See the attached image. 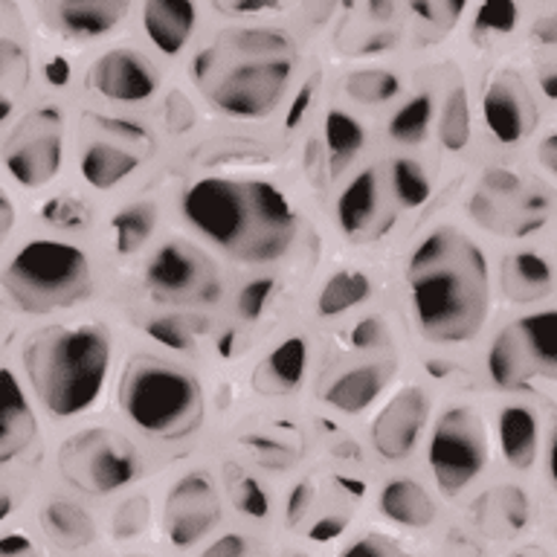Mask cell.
Instances as JSON below:
<instances>
[{
	"label": "cell",
	"instance_id": "cell-15",
	"mask_svg": "<svg viewBox=\"0 0 557 557\" xmlns=\"http://www.w3.org/2000/svg\"><path fill=\"white\" fill-rule=\"evenodd\" d=\"M482 113L491 134L505 146L520 143L534 125V104L529 102V96L522 94L520 85L511 78H496L485 90L482 99Z\"/></svg>",
	"mask_w": 557,
	"mask_h": 557
},
{
	"label": "cell",
	"instance_id": "cell-17",
	"mask_svg": "<svg viewBox=\"0 0 557 557\" xmlns=\"http://www.w3.org/2000/svg\"><path fill=\"white\" fill-rule=\"evenodd\" d=\"M195 24H198L195 0H146L143 3V29L148 41L165 55H177L189 44Z\"/></svg>",
	"mask_w": 557,
	"mask_h": 557
},
{
	"label": "cell",
	"instance_id": "cell-58",
	"mask_svg": "<svg viewBox=\"0 0 557 557\" xmlns=\"http://www.w3.org/2000/svg\"><path fill=\"white\" fill-rule=\"evenodd\" d=\"M0 215H3V224H0V230H3V233H9V230H12V221H15V209H12V200H9V195H3V198H0Z\"/></svg>",
	"mask_w": 557,
	"mask_h": 557
},
{
	"label": "cell",
	"instance_id": "cell-40",
	"mask_svg": "<svg viewBox=\"0 0 557 557\" xmlns=\"http://www.w3.org/2000/svg\"><path fill=\"white\" fill-rule=\"evenodd\" d=\"M276 294V282L270 276L264 278H252V282H247V285L238 290V299H235V311H238V317L247 322L259 320L261 313H264V308H268L270 296Z\"/></svg>",
	"mask_w": 557,
	"mask_h": 557
},
{
	"label": "cell",
	"instance_id": "cell-60",
	"mask_svg": "<svg viewBox=\"0 0 557 557\" xmlns=\"http://www.w3.org/2000/svg\"><path fill=\"white\" fill-rule=\"evenodd\" d=\"M540 87L548 99H557V70L555 73H540Z\"/></svg>",
	"mask_w": 557,
	"mask_h": 557
},
{
	"label": "cell",
	"instance_id": "cell-21",
	"mask_svg": "<svg viewBox=\"0 0 557 557\" xmlns=\"http://www.w3.org/2000/svg\"><path fill=\"white\" fill-rule=\"evenodd\" d=\"M473 517L487 537H513L529 522V496L517 485H499L473 505Z\"/></svg>",
	"mask_w": 557,
	"mask_h": 557
},
{
	"label": "cell",
	"instance_id": "cell-34",
	"mask_svg": "<svg viewBox=\"0 0 557 557\" xmlns=\"http://www.w3.org/2000/svg\"><path fill=\"white\" fill-rule=\"evenodd\" d=\"M438 137L447 151H461L470 143V102L465 87H453L442 108Z\"/></svg>",
	"mask_w": 557,
	"mask_h": 557
},
{
	"label": "cell",
	"instance_id": "cell-48",
	"mask_svg": "<svg viewBox=\"0 0 557 557\" xmlns=\"http://www.w3.org/2000/svg\"><path fill=\"white\" fill-rule=\"evenodd\" d=\"M200 557H247V540L242 534H224L215 543H209V548H203Z\"/></svg>",
	"mask_w": 557,
	"mask_h": 557
},
{
	"label": "cell",
	"instance_id": "cell-59",
	"mask_svg": "<svg viewBox=\"0 0 557 557\" xmlns=\"http://www.w3.org/2000/svg\"><path fill=\"white\" fill-rule=\"evenodd\" d=\"M386 47H395V35L392 33H383L377 35V38H372V41L366 44V52H381L386 50Z\"/></svg>",
	"mask_w": 557,
	"mask_h": 557
},
{
	"label": "cell",
	"instance_id": "cell-38",
	"mask_svg": "<svg viewBox=\"0 0 557 557\" xmlns=\"http://www.w3.org/2000/svg\"><path fill=\"white\" fill-rule=\"evenodd\" d=\"M230 494H233L235 508L247 517H256V520H264L270 511V499L264 494V487L256 482L252 476H235L233 485H230Z\"/></svg>",
	"mask_w": 557,
	"mask_h": 557
},
{
	"label": "cell",
	"instance_id": "cell-30",
	"mask_svg": "<svg viewBox=\"0 0 557 557\" xmlns=\"http://www.w3.org/2000/svg\"><path fill=\"white\" fill-rule=\"evenodd\" d=\"M157 224V209L151 203H131V207L120 209L111 221L113 244L122 256H134L146 247Z\"/></svg>",
	"mask_w": 557,
	"mask_h": 557
},
{
	"label": "cell",
	"instance_id": "cell-18",
	"mask_svg": "<svg viewBox=\"0 0 557 557\" xmlns=\"http://www.w3.org/2000/svg\"><path fill=\"white\" fill-rule=\"evenodd\" d=\"M35 412L12 369H3V400H0V461L7 465L24 453L35 438Z\"/></svg>",
	"mask_w": 557,
	"mask_h": 557
},
{
	"label": "cell",
	"instance_id": "cell-24",
	"mask_svg": "<svg viewBox=\"0 0 557 557\" xmlns=\"http://www.w3.org/2000/svg\"><path fill=\"white\" fill-rule=\"evenodd\" d=\"M139 154L120 143H90L82 154V177L94 189H111L139 169Z\"/></svg>",
	"mask_w": 557,
	"mask_h": 557
},
{
	"label": "cell",
	"instance_id": "cell-32",
	"mask_svg": "<svg viewBox=\"0 0 557 557\" xmlns=\"http://www.w3.org/2000/svg\"><path fill=\"white\" fill-rule=\"evenodd\" d=\"M343 90H346L348 99L360 104H383L400 94V78L381 67L355 70L343 82Z\"/></svg>",
	"mask_w": 557,
	"mask_h": 557
},
{
	"label": "cell",
	"instance_id": "cell-10",
	"mask_svg": "<svg viewBox=\"0 0 557 557\" xmlns=\"http://www.w3.org/2000/svg\"><path fill=\"white\" fill-rule=\"evenodd\" d=\"M148 290L172 305H212L221 296V278L203 250L186 242L157 247L146 264Z\"/></svg>",
	"mask_w": 557,
	"mask_h": 557
},
{
	"label": "cell",
	"instance_id": "cell-27",
	"mask_svg": "<svg viewBox=\"0 0 557 557\" xmlns=\"http://www.w3.org/2000/svg\"><path fill=\"white\" fill-rule=\"evenodd\" d=\"M505 287L517 299L543 296L552 287V268H548V261L534 250L513 252L511 259L505 261Z\"/></svg>",
	"mask_w": 557,
	"mask_h": 557
},
{
	"label": "cell",
	"instance_id": "cell-54",
	"mask_svg": "<svg viewBox=\"0 0 557 557\" xmlns=\"http://www.w3.org/2000/svg\"><path fill=\"white\" fill-rule=\"evenodd\" d=\"M447 557H482V552L473 540L456 534V537L447 540Z\"/></svg>",
	"mask_w": 557,
	"mask_h": 557
},
{
	"label": "cell",
	"instance_id": "cell-6",
	"mask_svg": "<svg viewBox=\"0 0 557 557\" xmlns=\"http://www.w3.org/2000/svg\"><path fill=\"white\" fill-rule=\"evenodd\" d=\"M238 55L244 59L238 64H221L215 47H207L191 61V76L221 113L238 120H261L276 111L278 99L285 96L294 76V59H261L244 52Z\"/></svg>",
	"mask_w": 557,
	"mask_h": 557
},
{
	"label": "cell",
	"instance_id": "cell-2",
	"mask_svg": "<svg viewBox=\"0 0 557 557\" xmlns=\"http://www.w3.org/2000/svg\"><path fill=\"white\" fill-rule=\"evenodd\" d=\"M181 207L191 230L247 264L282 259L299 230L285 191L264 181L203 177L186 189Z\"/></svg>",
	"mask_w": 557,
	"mask_h": 557
},
{
	"label": "cell",
	"instance_id": "cell-22",
	"mask_svg": "<svg viewBox=\"0 0 557 557\" xmlns=\"http://www.w3.org/2000/svg\"><path fill=\"white\" fill-rule=\"evenodd\" d=\"M499 447L511 468L525 470L534 465L540 450V426L537 416L529 407L511 404L499 412Z\"/></svg>",
	"mask_w": 557,
	"mask_h": 557
},
{
	"label": "cell",
	"instance_id": "cell-37",
	"mask_svg": "<svg viewBox=\"0 0 557 557\" xmlns=\"http://www.w3.org/2000/svg\"><path fill=\"white\" fill-rule=\"evenodd\" d=\"M146 334L154 343L165 348H174V351H191L198 337H195V325L183 317H157L146 325Z\"/></svg>",
	"mask_w": 557,
	"mask_h": 557
},
{
	"label": "cell",
	"instance_id": "cell-51",
	"mask_svg": "<svg viewBox=\"0 0 557 557\" xmlns=\"http://www.w3.org/2000/svg\"><path fill=\"white\" fill-rule=\"evenodd\" d=\"M0 557H38V552H35L33 540L26 534L12 531V534H3V540H0Z\"/></svg>",
	"mask_w": 557,
	"mask_h": 557
},
{
	"label": "cell",
	"instance_id": "cell-12",
	"mask_svg": "<svg viewBox=\"0 0 557 557\" xmlns=\"http://www.w3.org/2000/svg\"><path fill=\"white\" fill-rule=\"evenodd\" d=\"M218 517H221V505H218L215 485L212 476L200 470L177 479L165 496V534L177 548H189L207 537L215 529Z\"/></svg>",
	"mask_w": 557,
	"mask_h": 557
},
{
	"label": "cell",
	"instance_id": "cell-7",
	"mask_svg": "<svg viewBox=\"0 0 557 557\" xmlns=\"http://www.w3.org/2000/svg\"><path fill=\"white\" fill-rule=\"evenodd\" d=\"M487 374L499 389H525L534 377L557 381V311H534L505 325L487 351Z\"/></svg>",
	"mask_w": 557,
	"mask_h": 557
},
{
	"label": "cell",
	"instance_id": "cell-53",
	"mask_svg": "<svg viewBox=\"0 0 557 557\" xmlns=\"http://www.w3.org/2000/svg\"><path fill=\"white\" fill-rule=\"evenodd\" d=\"M537 160L548 174H555V177H557V134H548V137L540 143Z\"/></svg>",
	"mask_w": 557,
	"mask_h": 557
},
{
	"label": "cell",
	"instance_id": "cell-29",
	"mask_svg": "<svg viewBox=\"0 0 557 557\" xmlns=\"http://www.w3.org/2000/svg\"><path fill=\"white\" fill-rule=\"evenodd\" d=\"M366 143L363 125L346 111H331L325 116V146H329L331 172H343Z\"/></svg>",
	"mask_w": 557,
	"mask_h": 557
},
{
	"label": "cell",
	"instance_id": "cell-55",
	"mask_svg": "<svg viewBox=\"0 0 557 557\" xmlns=\"http://www.w3.org/2000/svg\"><path fill=\"white\" fill-rule=\"evenodd\" d=\"M366 7H369V15L377 24H389L392 17H395V0H369Z\"/></svg>",
	"mask_w": 557,
	"mask_h": 557
},
{
	"label": "cell",
	"instance_id": "cell-46",
	"mask_svg": "<svg viewBox=\"0 0 557 557\" xmlns=\"http://www.w3.org/2000/svg\"><path fill=\"white\" fill-rule=\"evenodd\" d=\"M482 189L491 191V195H513V191H520V177H517L511 169L494 165V169H487L485 177H482Z\"/></svg>",
	"mask_w": 557,
	"mask_h": 557
},
{
	"label": "cell",
	"instance_id": "cell-3",
	"mask_svg": "<svg viewBox=\"0 0 557 557\" xmlns=\"http://www.w3.org/2000/svg\"><path fill=\"white\" fill-rule=\"evenodd\" d=\"M24 369L41 407L52 418H73L102 398L111 337L99 322L55 325L29 339Z\"/></svg>",
	"mask_w": 557,
	"mask_h": 557
},
{
	"label": "cell",
	"instance_id": "cell-14",
	"mask_svg": "<svg viewBox=\"0 0 557 557\" xmlns=\"http://www.w3.org/2000/svg\"><path fill=\"white\" fill-rule=\"evenodd\" d=\"M90 85L104 99L122 104L146 102L157 94L160 76L151 61L137 50L120 47V50L104 52L90 70Z\"/></svg>",
	"mask_w": 557,
	"mask_h": 557
},
{
	"label": "cell",
	"instance_id": "cell-11",
	"mask_svg": "<svg viewBox=\"0 0 557 557\" xmlns=\"http://www.w3.org/2000/svg\"><path fill=\"white\" fill-rule=\"evenodd\" d=\"M7 172L21 186L35 189L50 183L61 169V122L59 113L38 111L3 148Z\"/></svg>",
	"mask_w": 557,
	"mask_h": 557
},
{
	"label": "cell",
	"instance_id": "cell-33",
	"mask_svg": "<svg viewBox=\"0 0 557 557\" xmlns=\"http://www.w3.org/2000/svg\"><path fill=\"white\" fill-rule=\"evenodd\" d=\"M392 195L404 209H418L424 207L430 195H433V186H430V177H426L424 165L418 160H409V157H400L392 163Z\"/></svg>",
	"mask_w": 557,
	"mask_h": 557
},
{
	"label": "cell",
	"instance_id": "cell-62",
	"mask_svg": "<svg viewBox=\"0 0 557 557\" xmlns=\"http://www.w3.org/2000/svg\"><path fill=\"white\" fill-rule=\"evenodd\" d=\"M412 9H416L418 15L424 17V21H433V17H435L433 0H412Z\"/></svg>",
	"mask_w": 557,
	"mask_h": 557
},
{
	"label": "cell",
	"instance_id": "cell-45",
	"mask_svg": "<svg viewBox=\"0 0 557 557\" xmlns=\"http://www.w3.org/2000/svg\"><path fill=\"white\" fill-rule=\"evenodd\" d=\"M99 125H102L104 131H111L113 137L122 139V143H148V131L139 125V122L134 120H125V116H102L99 120Z\"/></svg>",
	"mask_w": 557,
	"mask_h": 557
},
{
	"label": "cell",
	"instance_id": "cell-31",
	"mask_svg": "<svg viewBox=\"0 0 557 557\" xmlns=\"http://www.w3.org/2000/svg\"><path fill=\"white\" fill-rule=\"evenodd\" d=\"M430 122H433V96L418 94L392 113L389 137L395 139V143H404V146L424 143L426 131H430Z\"/></svg>",
	"mask_w": 557,
	"mask_h": 557
},
{
	"label": "cell",
	"instance_id": "cell-13",
	"mask_svg": "<svg viewBox=\"0 0 557 557\" xmlns=\"http://www.w3.org/2000/svg\"><path fill=\"white\" fill-rule=\"evenodd\" d=\"M426 418H430V400H426L424 389L407 386L398 395H392L372 421L374 450L389 461L407 459L421 442Z\"/></svg>",
	"mask_w": 557,
	"mask_h": 557
},
{
	"label": "cell",
	"instance_id": "cell-28",
	"mask_svg": "<svg viewBox=\"0 0 557 557\" xmlns=\"http://www.w3.org/2000/svg\"><path fill=\"white\" fill-rule=\"evenodd\" d=\"M369 294H372V282H369L366 273H360V270H339V273H334L322 285L317 311H320V317H339V313L357 308Z\"/></svg>",
	"mask_w": 557,
	"mask_h": 557
},
{
	"label": "cell",
	"instance_id": "cell-36",
	"mask_svg": "<svg viewBox=\"0 0 557 557\" xmlns=\"http://www.w3.org/2000/svg\"><path fill=\"white\" fill-rule=\"evenodd\" d=\"M41 218L52 230H85L90 224V209L73 195H55L41 207Z\"/></svg>",
	"mask_w": 557,
	"mask_h": 557
},
{
	"label": "cell",
	"instance_id": "cell-49",
	"mask_svg": "<svg viewBox=\"0 0 557 557\" xmlns=\"http://www.w3.org/2000/svg\"><path fill=\"white\" fill-rule=\"evenodd\" d=\"M215 3L226 15H261V12H273L282 0H215Z\"/></svg>",
	"mask_w": 557,
	"mask_h": 557
},
{
	"label": "cell",
	"instance_id": "cell-39",
	"mask_svg": "<svg viewBox=\"0 0 557 557\" xmlns=\"http://www.w3.org/2000/svg\"><path fill=\"white\" fill-rule=\"evenodd\" d=\"M151 517V505L146 496H134L128 503L120 505V511L113 513V537L116 540H131L143 534Z\"/></svg>",
	"mask_w": 557,
	"mask_h": 557
},
{
	"label": "cell",
	"instance_id": "cell-47",
	"mask_svg": "<svg viewBox=\"0 0 557 557\" xmlns=\"http://www.w3.org/2000/svg\"><path fill=\"white\" fill-rule=\"evenodd\" d=\"M311 499H313V487L311 482H296L290 487V496H287V522L296 525V522L302 520L308 508H311Z\"/></svg>",
	"mask_w": 557,
	"mask_h": 557
},
{
	"label": "cell",
	"instance_id": "cell-23",
	"mask_svg": "<svg viewBox=\"0 0 557 557\" xmlns=\"http://www.w3.org/2000/svg\"><path fill=\"white\" fill-rule=\"evenodd\" d=\"M381 511L404 529H426L435 520V503L412 479H392L383 485Z\"/></svg>",
	"mask_w": 557,
	"mask_h": 557
},
{
	"label": "cell",
	"instance_id": "cell-16",
	"mask_svg": "<svg viewBox=\"0 0 557 557\" xmlns=\"http://www.w3.org/2000/svg\"><path fill=\"white\" fill-rule=\"evenodd\" d=\"M128 3L131 0H41L55 26L73 38H99L111 33L128 12Z\"/></svg>",
	"mask_w": 557,
	"mask_h": 557
},
{
	"label": "cell",
	"instance_id": "cell-50",
	"mask_svg": "<svg viewBox=\"0 0 557 557\" xmlns=\"http://www.w3.org/2000/svg\"><path fill=\"white\" fill-rule=\"evenodd\" d=\"M346 529H348V517H343V513H325L322 520L313 522L311 540H317V543H325V540L339 537V534H343Z\"/></svg>",
	"mask_w": 557,
	"mask_h": 557
},
{
	"label": "cell",
	"instance_id": "cell-44",
	"mask_svg": "<svg viewBox=\"0 0 557 557\" xmlns=\"http://www.w3.org/2000/svg\"><path fill=\"white\" fill-rule=\"evenodd\" d=\"M165 122H169V131H174V134H183V131H189L195 125V111H191V104L181 94L169 96V102H165Z\"/></svg>",
	"mask_w": 557,
	"mask_h": 557
},
{
	"label": "cell",
	"instance_id": "cell-9",
	"mask_svg": "<svg viewBox=\"0 0 557 557\" xmlns=\"http://www.w3.org/2000/svg\"><path fill=\"white\" fill-rule=\"evenodd\" d=\"M487 465L485 424L470 407H450L433 426L430 435V468L435 485L447 496L473 482Z\"/></svg>",
	"mask_w": 557,
	"mask_h": 557
},
{
	"label": "cell",
	"instance_id": "cell-4",
	"mask_svg": "<svg viewBox=\"0 0 557 557\" xmlns=\"http://www.w3.org/2000/svg\"><path fill=\"white\" fill-rule=\"evenodd\" d=\"M120 407L134 426L154 438H183L203 421V395L186 369L157 357H134L120 381Z\"/></svg>",
	"mask_w": 557,
	"mask_h": 557
},
{
	"label": "cell",
	"instance_id": "cell-52",
	"mask_svg": "<svg viewBox=\"0 0 557 557\" xmlns=\"http://www.w3.org/2000/svg\"><path fill=\"white\" fill-rule=\"evenodd\" d=\"M313 99V82H308V85L296 94L294 104H290V111H287V128H296L299 122H302L305 111H308V104H311Z\"/></svg>",
	"mask_w": 557,
	"mask_h": 557
},
{
	"label": "cell",
	"instance_id": "cell-43",
	"mask_svg": "<svg viewBox=\"0 0 557 557\" xmlns=\"http://www.w3.org/2000/svg\"><path fill=\"white\" fill-rule=\"evenodd\" d=\"M348 339L355 348H381L389 339V331H386L381 317H366L351 329Z\"/></svg>",
	"mask_w": 557,
	"mask_h": 557
},
{
	"label": "cell",
	"instance_id": "cell-57",
	"mask_svg": "<svg viewBox=\"0 0 557 557\" xmlns=\"http://www.w3.org/2000/svg\"><path fill=\"white\" fill-rule=\"evenodd\" d=\"M444 9V17L450 21V24H456L461 17V12H465V7H468V0H438Z\"/></svg>",
	"mask_w": 557,
	"mask_h": 557
},
{
	"label": "cell",
	"instance_id": "cell-56",
	"mask_svg": "<svg viewBox=\"0 0 557 557\" xmlns=\"http://www.w3.org/2000/svg\"><path fill=\"white\" fill-rule=\"evenodd\" d=\"M534 35H537L543 44H557V15L543 17V21L534 26Z\"/></svg>",
	"mask_w": 557,
	"mask_h": 557
},
{
	"label": "cell",
	"instance_id": "cell-25",
	"mask_svg": "<svg viewBox=\"0 0 557 557\" xmlns=\"http://www.w3.org/2000/svg\"><path fill=\"white\" fill-rule=\"evenodd\" d=\"M41 525L61 548H82L94 543L96 525L90 513L67 499H52L41 508Z\"/></svg>",
	"mask_w": 557,
	"mask_h": 557
},
{
	"label": "cell",
	"instance_id": "cell-19",
	"mask_svg": "<svg viewBox=\"0 0 557 557\" xmlns=\"http://www.w3.org/2000/svg\"><path fill=\"white\" fill-rule=\"evenodd\" d=\"M389 374L392 363H366L357 366V369H348V372H343L329 383V389L322 392V400L329 407L339 409V412H348V416L363 412L386 389Z\"/></svg>",
	"mask_w": 557,
	"mask_h": 557
},
{
	"label": "cell",
	"instance_id": "cell-42",
	"mask_svg": "<svg viewBox=\"0 0 557 557\" xmlns=\"http://www.w3.org/2000/svg\"><path fill=\"white\" fill-rule=\"evenodd\" d=\"M339 557H416V555H409L407 548L398 546V543L386 537V534H366V537L355 540V543H351V546H348Z\"/></svg>",
	"mask_w": 557,
	"mask_h": 557
},
{
	"label": "cell",
	"instance_id": "cell-41",
	"mask_svg": "<svg viewBox=\"0 0 557 557\" xmlns=\"http://www.w3.org/2000/svg\"><path fill=\"white\" fill-rule=\"evenodd\" d=\"M517 26V7L513 0H482L473 33H511Z\"/></svg>",
	"mask_w": 557,
	"mask_h": 557
},
{
	"label": "cell",
	"instance_id": "cell-1",
	"mask_svg": "<svg viewBox=\"0 0 557 557\" xmlns=\"http://www.w3.org/2000/svg\"><path fill=\"white\" fill-rule=\"evenodd\" d=\"M416 320L433 343H468L491 311L487 259L476 242L438 226L418 244L407 264Z\"/></svg>",
	"mask_w": 557,
	"mask_h": 557
},
{
	"label": "cell",
	"instance_id": "cell-26",
	"mask_svg": "<svg viewBox=\"0 0 557 557\" xmlns=\"http://www.w3.org/2000/svg\"><path fill=\"white\" fill-rule=\"evenodd\" d=\"M377 212V177L372 169H366L339 191L337 198V221L346 235H357L372 224Z\"/></svg>",
	"mask_w": 557,
	"mask_h": 557
},
{
	"label": "cell",
	"instance_id": "cell-63",
	"mask_svg": "<svg viewBox=\"0 0 557 557\" xmlns=\"http://www.w3.org/2000/svg\"><path fill=\"white\" fill-rule=\"evenodd\" d=\"M296 557H299V555H296Z\"/></svg>",
	"mask_w": 557,
	"mask_h": 557
},
{
	"label": "cell",
	"instance_id": "cell-35",
	"mask_svg": "<svg viewBox=\"0 0 557 557\" xmlns=\"http://www.w3.org/2000/svg\"><path fill=\"white\" fill-rule=\"evenodd\" d=\"M230 50L244 52V55H261V59H276V55H290V38L270 26H244L226 35Z\"/></svg>",
	"mask_w": 557,
	"mask_h": 557
},
{
	"label": "cell",
	"instance_id": "cell-61",
	"mask_svg": "<svg viewBox=\"0 0 557 557\" xmlns=\"http://www.w3.org/2000/svg\"><path fill=\"white\" fill-rule=\"evenodd\" d=\"M548 470H552V479H555L557 485V424L555 433H552V444H548Z\"/></svg>",
	"mask_w": 557,
	"mask_h": 557
},
{
	"label": "cell",
	"instance_id": "cell-5",
	"mask_svg": "<svg viewBox=\"0 0 557 557\" xmlns=\"http://www.w3.org/2000/svg\"><path fill=\"white\" fill-rule=\"evenodd\" d=\"M3 290L17 311L41 317L85 302L94 294V270L76 244L38 238L12 256L3 270Z\"/></svg>",
	"mask_w": 557,
	"mask_h": 557
},
{
	"label": "cell",
	"instance_id": "cell-20",
	"mask_svg": "<svg viewBox=\"0 0 557 557\" xmlns=\"http://www.w3.org/2000/svg\"><path fill=\"white\" fill-rule=\"evenodd\" d=\"M305 369H308V339L287 337L261 360L252 374V386L261 395H287L302 386Z\"/></svg>",
	"mask_w": 557,
	"mask_h": 557
},
{
	"label": "cell",
	"instance_id": "cell-8",
	"mask_svg": "<svg viewBox=\"0 0 557 557\" xmlns=\"http://www.w3.org/2000/svg\"><path fill=\"white\" fill-rule=\"evenodd\" d=\"M61 476L85 494H113L139 476L137 447L111 430H85L59 453Z\"/></svg>",
	"mask_w": 557,
	"mask_h": 557
}]
</instances>
